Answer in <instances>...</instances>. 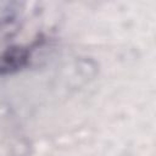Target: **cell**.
Wrapping results in <instances>:
<instances>
[{
	"label": "cell",
	"instance_id": "1",
	"mask_svg": "<svg viewBox=\"0 0 156 156\" xmlns=\"http://www.w3.org/2000/svg\"><path fill=\"white\" fill-rule=\"evenodd\" d=\"M29 51L21 45H15L0 54V76L12 74L27 66Z\"/></svg>",
	"mask_w": 156,
	"mask_h": 156
},
{
	"label": "cell",
	"instance_id": "2",
	"mask_svg": "<svg viewBox=\"0 0 156 156\" xmlns=\"http://www.w3.org/2000/svg\"><path fill=\"white\" fill-rule=\"evenodd\" d=\"M20 5L17 2H0V35L11 37L18 30Z\"/></svg>",
	"mask_w": 156,
	"mask_h": 156
}]
</instances>
